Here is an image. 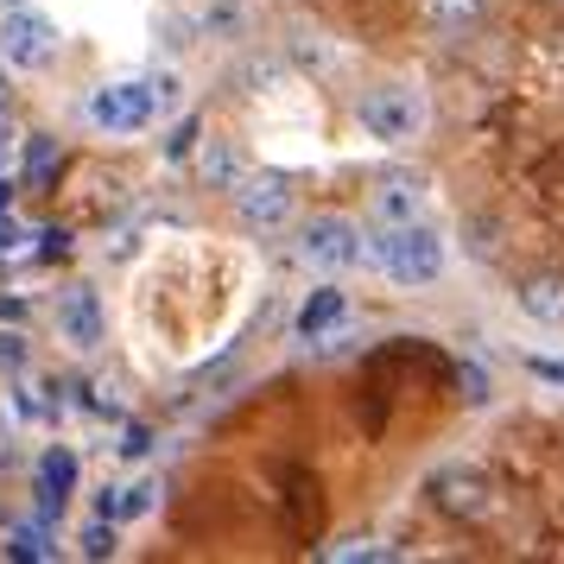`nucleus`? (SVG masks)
Segmentation results:
<instances>
[{"label": "nucleus", "mask_w": 564, "mask_h": 564, "mask_svg": "<svg viewBox=\"0 0 564 564\" xmlns=\"http://www.w3.org/2000/svg\"><path fill=\"white\" fill-rule=\"evenodd\" d=\"M343 311H349V292H343V285H317L305 305H299V336H305V343H317L324 330H336V324H343Z\"/></svg>", "instance_id": "13"}, {"label": "nucleus", "mask_w": 564, "mask_h": 564, "mask_svg": "<svg viewBox=\"0 0 564 564\" xmlns=\"http://www.w3.org/2000/svg\"><path fill=\"white\" fill-rule=\"evenodd\" d=\"M533 375H539V381H558L564 387V361H533Z\"/></svg>", "instance_id": "28"}, {"label": "nucleus", "mask_w": 564, "mask_h": 564, "mask_svg": "<svg viewBox=\"0 0 564 564\" xmlns=\"http://www.w3.org/2000/svg\"><path fill=\"white\" fill-rule=\"evenodd\" d=\"M153 96H159V115L178 108V77H153Z\"/></svg>", "instance_id": "26"}, {"label": "nucleus", "mask_w": 564, "mask_h": 564, "mask_svg": "<svg viewBox=\"0 0 564 564\" xmlns=\"http://www.w3.org/2000/svg\"><path fill=\"white\" fill-rule=\"evenodd\" d=\"M488 20V0H419V26L432 32L437 45H463L476 39Z\"/></svg>", "instance_id": "11"}, {"label": "nucleus", "mask_w": 564, "mask_h": 564, "mask_svg": "<svg viewBox=\"0 0 564 564\" xmlns=\"http://www.w3.org/2000/svg\"><path fill=\"white\" fill-rule=\"evenodd\" d=\"M513 311L539 330H564V267H533L513 280Z\"/></svg>", "instance_id": "10"}, {"label": "nucleus", "mask_w": 564, "mask_h": 564, "mask_svg": "<svg viewBox=\"0 0 564 564\" xmlns=\"http://www.w3.org/2000/svg\"><path fill=\"white\" fill-rule=\"evenodd\" d=\"M20 159H26V178L45 184L57 172V140H52V133H32L26 147H20Z\"/></svg>", "instance_id": "17"}, {"label": "nucleus", "mask_w": 564, "mask_h": 564, "mask_svg": "<svg viewBox=\"0 0 564 564\" xmlns=\"http://www.w3.org/2000/svg\"><path fill=\"white\" fill-rule=\"evenodd\" d=\"M7 558H13V564H52V558H57L52 520H26V527H7Z\"/></svg>", "instance_id": "14"}, {"label": "nucleus", "mask_w": 564, "mask_h": 564, "mask_svg": "<svg viewBox=\"0 0 564 564\" xmlns=\"http://www.w3.org/2000/svg\"><path fill=\"white\" fill-rule=\"evenodd\" d=\"M89 121L102 133H140L159 121V96H153V77H133V83H102L89 96Z\"/></svg>", "instance_id": "6"}, {"label": "nucleus", "mask_w": 564, "mask_h": 564, "mask_svg": "<svg viewBox=\"0 0 564 564\" xmlns=\"http://www.w3.org/2000/svg\"><path fill=\"white\" fill-rule=\"evenodd\" d=\"M70 488H77V457L52 444L45 457H39V520H57L64 501H70Z\"/></svg>", "instance_id": "12"}, {"label": "nucleus", "mask_w": 564, "mask_h": 564, "mask_svg": "<svg viewBox=\"0 0 564 564\" xmlns=\"http://www.w3.org/2000/svg\"><path fill=\"white\" fill-rule=\"evenodd\" d=\"M197 140H204V121H197V115H184L178 128H172V140H165V159H191V153H197Z\"/></svg>", "instance_id": "19"}, {"label": "nucleus", "mask_w": 564, "mask_h": 564, "mask_svg": "<svg viewBox=\"0 0 564 564\" xmlns=\"http://www.w3.org/2000/svg\"><path fill=\"white\" fill-rule=\"evenodd\" d=\"M7 7H20V0H0V13H7Z\"/></svg>", "instance_id": "31"}, {"label": "nucleus", "mask_w": 564, "mask_h": 564, "mask_svg": "<svg viewBox=\"0 0 564 564\" xmlns=\"http://www.w3.org/2000/svg\"><path fill=\"white\" fill-rule=\"evenodd\" d=\"M425 501L444 520H457V527H482L488 513H495V482H488L476 463H444V469L425 476Z\"/></svg>", "instance_id": "5"}, {"label": "nucleus", "mask_w": 564, "mask_h": 564, "mask_svg": "<svg viewBox=\"0 0 564 564\" xmlns=\"http://www.w3.org/2000/svg\"><path fill=\"white\" fill-rule=\"evenodd\" d=\"M197 165H204L209 191H235V184H241V153H235L229 140H209L204 153H197Z\"/></svg>", "instance_id": "16"}, {"label": "nucleus", "mask_w": 564, "mask_h": 564, "mask_svg": "<svg viewBox=\"0 0 564 564\" xmlns=\"http://www.w3.org/2000/svg\"><path fill=\"white\" fill-rule=\"evenodd\" d=\"M83 558H115V520H96V527H83Z\"/></svg>", "instance_id": "20"}, {"label": "nucleus", "mask_w": 564, "mask_h": 564, "mask_svg": "<svg viewBox=\"0 0 564 564\" xmlns=\"http://www.w3.org/2000/svg\"><path fill=\"white\" fill-rule=\"evenodd\" d=\"M57 343H70L77 356H89V349H102V336H108V317H102V299L89 292V285H64L57 292Z\"/></svg>", "instance_id": "8"}, {"label": "nucleus", "mask_w": 564, "mask_h": 564, "mask_svg": "<svg viewBox=\"0 0 564 564\" xmlns=\"http://www.w3.org/2000/svg\"><path fill=\"white\" fill-rule=\"evenodd\" d=\"M0 57H7L13 70H45L57 57V26L39 7H7V13H0Z\"/></svg>", "instance_id": "7"}, {"label": "nucleus", "mask_w": 564, "mask_h": 564, "mask_svg": "<svg viewBox=\"0 0 564 564\" xmlns=\"http://www.w3.org/2000/svg\"><path fill=\"white\" fill-rule=\"evenodd\" d=\"M13 317H26V305L20 299H0V324H13Z\"/></svg>", "instance_id": "29"}, {"label": "nucleus", "mask_w": 564, "mask_h": 564, "mask_svg": "<svg viewBox=\"0 0 564 564\" xmlns=\"http://www.w3.org/2000/svg\"><path fill=\"white\" fill-rule=\"evenodd\" d=\"M375 564V558H393V545H381V539H343V545H330L324 552V564Z\"/></svg>", "instance_id": "18"}, {"label": "nucleus", "mask_w": 564, "mask_h": 564, "mask_svg": "<svg viewBox=\"0 0 564 564\" xmlns=\"http://www.w3.org/2000/svg\"><path fill=\"white\" fill-rule=\"evenodd\" d=\"M13 209V184H7V172H0V216Z\"/></svg>", "instance_id": "30"}, {"label": "nucleus", "mask_w": 564, "mask_h": 564, "mask_svg": "<svg viewBox=\"0 0 564 564\" xmlns=\"http://www.w3.org/2000/svg\"><path fill=\"white\" fill-rule=\"evenodd\" d=\"M552 7H564V0H552Z\"/></svg>", "instance_id": "32"}, {"label": "nucleus", "mask_w": 564, "mask_h": 564, "mask_svg": "<svg viewBox=\"0 0 564 564\" xmlns=\"http://www.w3.org/2000/svg\"><path fill=\"white\" fill-rule=\"evenodd\" d=\"M153 501H159V482H133V488H108L96 513L102 520H140V513H153Z\"/></svg>", "instance_id": "15"}, {"label": "nucleus", "mask_w": 564, "mask_h": 564, "mask_svg": "<svg viewBox=\"0 0 564 564\" xmlns=\"http://www.w3.org/2000/svg\"><path fill=\"white\" fill-rule=\"evenodd\" d=\"M457 381H463V400H469V406H488V381L476 368H457Z\"/></svg>", "instance_id": "24"}, {"label": "nucleus", "mask_w": 564, "mask_h": 564, "mask_svg": "<svg viewBox=\"0 0 564 564\" xmlns=\"http://www.w3.org/2000/svg\"><path fill=\"white\" fill-rule=\"evenodd\" d=\"M368 260H375L400 292H425V285L444 280V235H437L425 216H412V223H381V229L368 235Z\"/></svg>", "instance_id": "1"}, {"label": "nucleus", "mask_w": 564, "mask_h": 564, "mask_svg": "<svg viewBox=\"0 0 564 564\" xmlns=\"http://www.w3.org/2000/svg\"><path fill=\"white\" fill-rule=\"evenodd\" d=\"M235 197V223L248 235H273L292 223V209H299V178L280 172V165H260V172H241V184L229 191Z\"/></svg>", "instance_id": "4"}, {"label": "nucleus", "mask_w": 564, "mask_h": 564, "mask_svg": "<svg viewBox=\"0 0 564 564\" xmlns=\"http://www.w3.org/2000/svg\"><path fill=\"white\" fill-rule=\"evenodd\" d=\"M13 159H20V128H13V121L0 115V172H7Z\"/></svg>", "instance_id": "25"}, {"label": "nucleus", "mask_w": 564, "mask_h": 564, "mask_svg": "<svg viewBox=\"0 0 564 564\" xmlns=\"http://www.w3.org/2000/svg\"><path fill=\"white\" fill-rule=\"evenodd\" d=\"M147 451H153V432H147V425H128V432H121V457H147Z\"/></svg>", "instance_id": "23"}, {"label": "nucleus", "mask_w": 564, "mask_h": 564, "mask_svg": "<svg viewBox=\"0 0 564 564\" xmlns=\"http://www.w3.org/2000/svg\"><path fill=\"white\" fill-rule=\"evenodd\" d=\"M292 254H299V267H311V273H349V267H361V254H368V235H361L356 216L317 209V216L299 223Z\"/></svg>", "instance_id": "2"}, {"label": "nucleus", "mask_w": 564, "mask_h": 564, "mask_svg": "<svg viewBox=\"0 0 564 564\" xmlns=\"http://www.w3.org/2000/svg\"><path fill=\"white\" fill-rule=\"evenodd\" d=\"M20 248H26V223L0 216V260H7V254H20Z\"/></svg>", "instance_id": "22"}, {"label": "nucleus", "mask_w": 564, "mask_h": 564, "mask_svg": "<svg viewBox=\"0 0 564 564\" xmlns=\"http://www.w3.org/2000/svg\"><path fill=\"white\" fill-rule=\"evenodd\" d=\"M39 241H45V260L70 254V235H64V229H45V235H39Z\"/></svg>", "instance_id": "27"}, {"label": "nucleus", "mask_w": 564, "mask_h": 564, "mask_svg": "<svg viewBox=\"0 0 564 564\" xmlns=\"http://www.w3.org/2000/svg\"><path fill=\"white\" fill-rule=\"evenodd\" d=\"M26 336L20 330H0V375H20V368H26Z\"/></svg>", "instance_id": "21"}, {"label": "nucleus", "mask_w": 564, "mask_h": 564, "mask_svg": "<svg viewBox=\"0 0 564 564\" xmlns=\"http://www.w3.org/2000/svg\"><path fill=\"white\" fill-rule=\"evenodd\" d=\"M425 197H432L425 172L393 165V172H381L375 191H368V216H375V223H412V216H425Z\"/></svg>", "instance_id": "9"}, {"label": "nucleus", "mask_w": 564, "mask_h": 564, "mask_svg": "<svg viewBox=\"0 0 564 564\" xmlns=\"http://www.w3.org/2000/svg\"><path fill=\"white\" fill-rule=\"evenodd\" d=\"M356 121L368 140H381V147H406L425 133V96L412 89V83H368L356 96Z\"/></svg>", "instance_id": "3"}]
</instances>
